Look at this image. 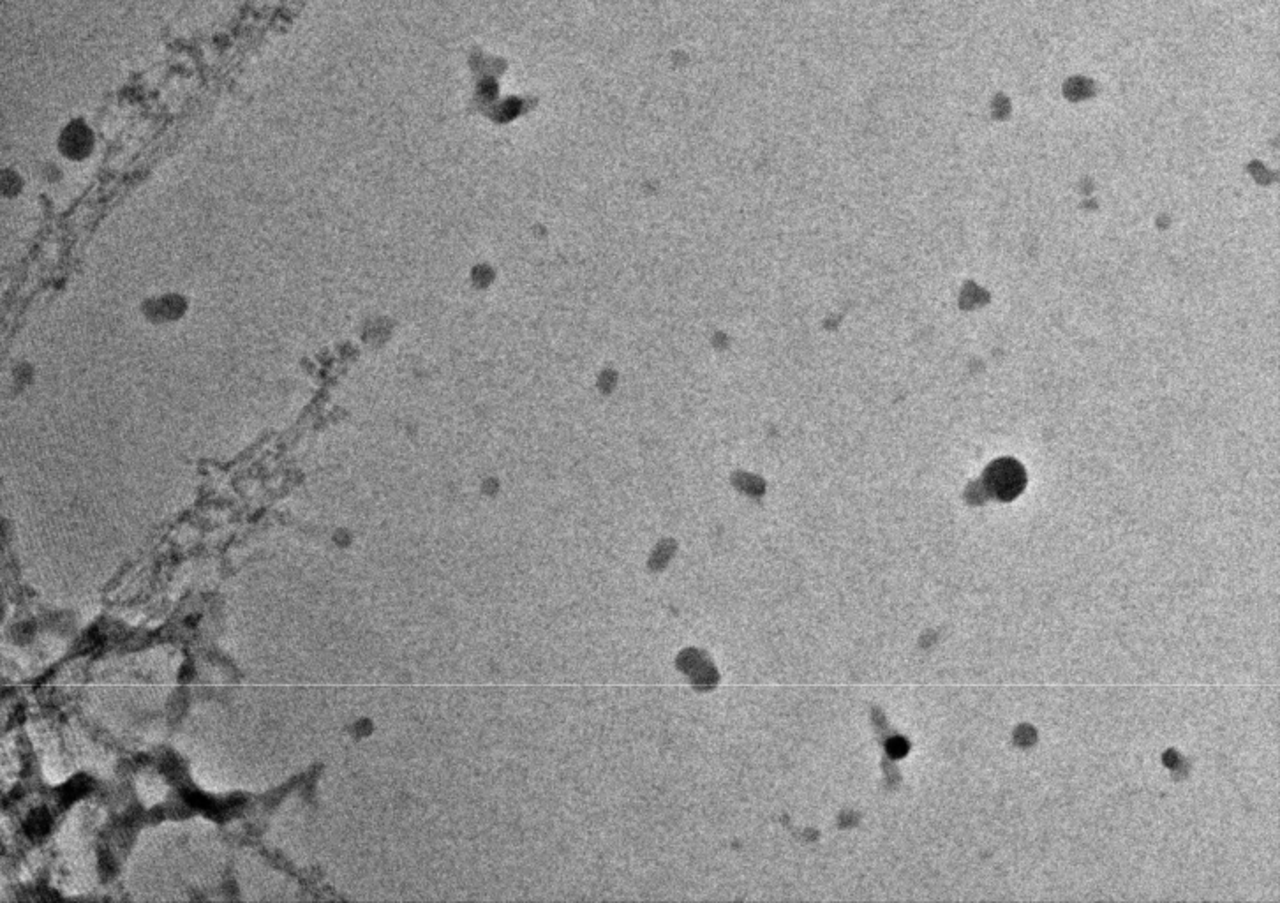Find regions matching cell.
Wrapping results in <instances>:
<instances>
[{"label":"cell","mask_w":1280,"mask_h":903,"mask_svg":"<svg viewBox=\"0 0 1280 903\" xmlns=\"http://www.w3.org/2000/svg\"><path fill=\"white\" fill-rule=\"evenodd\" d=\"M986 486L998 500L1016 498L1025 487V473L1013 459H1000L986 473Z\"/></svg>","instance_id":"obj_1"}]
</instances>
